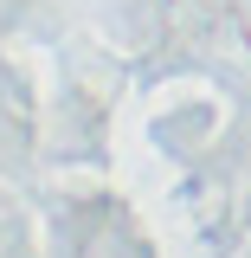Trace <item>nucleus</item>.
I'll return each mask as SVG.
<instances>
[]
</instances>
